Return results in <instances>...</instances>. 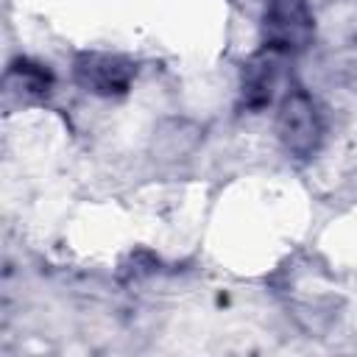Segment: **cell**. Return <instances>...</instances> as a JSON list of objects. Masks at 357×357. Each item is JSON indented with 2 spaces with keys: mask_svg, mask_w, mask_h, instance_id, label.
<instances>
[{
  "mask_svg": "<svg viewBox=\"0 0 357 357\" xmlns=\"http://www.w3.org/2000/svg\"><path fill=\"white\" fill-rule=\"evenodd\" d=\"M276 134L284 151L296 159H310L324 139V120L315 100L304 89H290L276 114Z\"/></svg>",
  "mask_w": 357,
  "mask_h": 357,
  "instance_id": "obj_1",
  "label": "cell"
},
{
  "mask_svg": "<svg viewBox=\"0 0 357 357\" xmlns=\"http://www.w3.org/2000/svg\"><path fill=\"white\" fill-rule=\"evenodd\" d=\"M75 78L84 89L95 95H117L128 89L134 78V64L112 53H84L75 61Z\"/></svg>",
  "mask_w": 357,
  "mask_h": 357,
  "instance_id": "obj_2",
  "label": "cell"
},
{
  "mask_svg": "<svg viewBox=\"0 0 357 357\" xmlns=\"http://www.w3.org/2000/svg\"><path fill=\"white\" fill-rule=\"evenodd\" d=\"M273 86H276V64L273 59L265 53L259 59H254L245 67V81H243V98L248 106H265L273 98Z\"/></svg>",
  "mask_w": 357,
  "mask_h": 357,
  "instance_id": "obj_3",
  "label": "cell"
}]
</instances>
